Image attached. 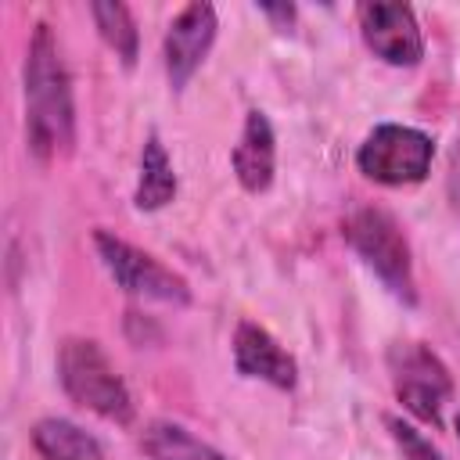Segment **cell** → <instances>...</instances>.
<instances>
[{"mask_svg":"<svg viewBox=\"0 0 460 460\" xmlns=\"http://www.w3.org/2000/svg\"><path fill=\"white\" fill-rule=\"evenodd\" d=\"M25 133L40 162H50L54 155H68L75 140L72 79L47 22L32 29L25 50Z\"/></svg>","mask_w":460,"mask_h":460,"instance_id":"6da1fadb","label":"cell"},{"mask_svg":"<svg viewBox=\"0 0 460 460\" xmlns=\"http://www.w3.org/2000/svg\"><path fill=\"white\" fill-rule=\"evenodd\" d=\"M58 381H61L65 395L75 406L93 410L97 417H104L111 424H129L133 420L129 388L115 374V367L108 363V356L101 352L97 341L65 338L58 345Z\"/></svg>","mask_w":460,"mask_h":460,"instance_id":"7a4b0ae2","label":"cell"},{"mask_svg":"<svg viewBox=\"0 0 460 460\" xmlns=\"http://www.w3.org/2000/svg\"><path fill=\"white\" fill-rule=\"evenodd\" d=\"M345 237L356 248V255L385 280V288L395 298L417 302L410 244H406L399 223L385 208H356L349 216V223H345Z\"/></svg>","mask_w":460,"mask_h":460,"instance_id":"3957f363","label":"cell"},{"mask_svg":"<svg viewBox=\"0 0 460 460\" xmlns=\"http://www.w3.org/2000/svg\"><path fill=\"white\" fill-rule=\"evenodd\" d=\"M435 144L428 133L399 122H381L367 133V140L356 151V165L367 180L385 187H406L420 183L431 169Z\"/></svg>","mask_w":460,"mask_h":460,"instance_id":"277c9868","label":"cell"},{"mask_svg":"<svg viewBox=\"0 0 460 460\" xmlns=\"http://www.w3.org/2000/svg\"><path fill=\"white\" fill-rule=\"evenodd\" d=\"M93 248L104 262V270L115 277V284L137 298H147V302H165V305H187L190 302V288L180 273H172L169 266H162L155 255L140 252L137 244L108 234V230H97L93 234Z\"/></svg>","mask_w":460,"mask_h":460,"instance_id":"5b68a950","label":"cell"},{"mask_svg":"<svg viewBox=\"0 0 460 460\" xmlns=\"http://www.w3.org/2000/svg\"><path fill=\"white\" fill-rule=\"evenodd\" d=\"M388 374H392V388L399 395V402L428 420L438 424L442 420V402L453 395V377L446 370V363L420 341H395L388 349Z\"/></svg>","mask_w":460,"mask_h":460,"instance_id":"8992f818","label":"cell"},{"mask_svg":"<svg viewBox=\"0 0 460 460\" xmlns=\"http://www.w3.org/2000/svg\"><path fill=\"white\" fill-rule=\"evenodd\" d=\"M359 36L363 43L388 65H417L424 58V36L417 25L413 7L406 4H388V0H374V4H359Z\"/></svg>","mask_w":460,"mask_h":460,"instance_id":"52a82bcc","label":"cell"},{"mask_svg":"<svg viewBox=\"0 0 460 460\" xmlns=\"http://www.w3.org/2000/svg\"><path fill=\"white\" fill-rule=\"evenodd\" d=\"M216 7L212 4H187L165 29V40H162V58H165V75L172 83V90H183L187 79L198 72V65L205 61L212 40H216Z\"/></svg>","mask_w":460,"mask_h":460,"instance_id":"ba28073f","label":"cell"},{"mask_svg":"<svg viewBox=\"0 0 460 460\" xmlns=\"http://www.w3.org/2000/svg\"><path fill=\"white\" fill-rule=\"evenodd\" d=\"M234 367L244 377H259L280 392H291L298 385V363L291 359V352L252 320H241L234 331Z\"/></svg>","mask_w":460,"mask_h":460,"instance_id":"9c48e42d","label":"cell"},{"mask_svg":"<svg viewBox=\"0 0 460 460\" xmlns=\"http://www.w3.org/2000/svg\"><path fill=\"white\" fill-rule=\"evenodd\" d=\"M234 172H237V183L248 190V194H262L270 183H273V169H277V137H273V126L270 119L252 108L244 115V129H241V140L234 147Z\"/></svg>","mask_w":460,"mask_h":460,"instance_id":"30bf717a","label":"cell"},{"mask_svg":"<svg viewBox=\"0 0 460 460\" xmlns=\"http://www.w3.org/2000/svg\"><path fill=\"white\" fill-rule=\"evenodd\" d=\"M32 446L43 460H108L101 442L65 417H43L32 428Z\"/></svg>","mask_w":460,"mask_h":460,"instance_id":"8fae6325","label":"cell"},{"mask_svg":"<svg viewBox=\"0 0 460 460\" xmlns=\"http://www.w3.org/2000/svg\"><path fill=\"white\" fill-rule=\"evenodd\" d=\"M172 198H176V172H172V162L162 140L151 133L140 151V180L133 190V205L140 212H155V208H165Z\"/></svg>","mask_w":460,"mask_h":460,"instance_id":"7c38bea8","label":"cell"},{"mask_svg":"<svg viewBox=\"0 0 460 460\" xmlns=\"http://www.w3.org/2000/svg\"><path fill=\"white\" fill-rule=\"evenodd\" d=\"M140 446L151 460H226L219 449H212L208 442H201L172 420H151L140 435Z\"/></svg>","mask_w":460,"mask_h":460,"instance_id":"4fadbf2b","label":"cell"},{"mask_svg":"<svg viewBox=\"0 0 460 460\" xmlns=\"http://www.w3.org/2000/svg\"><path fill=\"white\" fill-rule=\"evenodd\" d=\"M90 14H93V25H97L101 40H104V43L115 50V58H122V65L129 68V65L137 61V47H140V40H137V22H133L129 7L119 4V0H93V4H90Z\"/></svg>","mask_w":460,"mask_h":460,"instance_id":"5bb4252c","label":"cell"},{"mask_svg":"<svg viewBox=\"0 0 460 460\" xmlns=\"http://www.w3.org/2000/svg\"><path fill=\"white\" fill-rule=\"evenodd\" d=\"M385 424H388L392 442L399 446L402 460H442V453H438V449H435L413 424H406V420H399V417H388Z\"/></svg>","mask_w":460,"mask_h":460,"instance_id":"9a60e30c","label":"cell"},{"mask_svg":"<svg viewBox=\"0 0 460 460\" xmlns=\"http://www.w3.org/2000/svg\"><path fill=\"white\" fill-rule=\"evenodd\" d=\"M262 11H266L270 18H284V22L295 18V7H291V4H262Z\"/></svg>","mask_w":460,"mask_h":460,"instance_id":"2e32d148","label":"cell"},{"mask_svg":"<svg viewBox=\"0 0 460 460\" xmlns=\"http://www.w3.org/2000/svg\"><path fill=\"white\" fill-rule=\"evenodd\" d=\"M456 435H460V413H456Z\"/></svg>","mask_w":460,"mask_h":460,"instance_id":"e0dca14e","label":"cell"}]
</instances>
